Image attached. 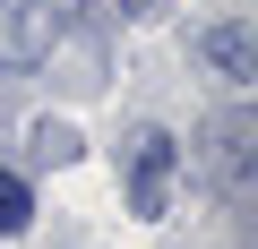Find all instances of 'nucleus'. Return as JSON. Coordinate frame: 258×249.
<instances>
[{"mask_svg":"<svg viewBox=\"0 0 258 249\" xmlns=\"http://www.w3.org/2000/svg\"><path fill=\"white\" fill-rule=\"evenodd\" d=\"M172 0H120V18H164Z\"/></svg>","mask_w":258,"mask_h":249,"instance_id":"5","label":"nucleus"},{"mask_svg":"<svg viewBox=\"0 0 258 249\" xmlns=\"http://www.w3.org/2000/svg\"><path fill=\"white\" fill-rule=\"evenodd\" d=\"M26 215H35L26 181H18V172H0V240H9V232H26Z\"/></svg>","mask_w":258,"mask_h":249,"instance_id":"3","label":"nucleus"},{"mask_svg":"<svg viewBox=\"0 0 258 249\" xmlns=\"http://www.w3.org/2000/svg\"><path fill=\"white\" fill-rule=\"evenodd\" d=\"M35 155L43 163H69L78 155V129H69V120H43V129H35Z\"/></svg>","mask_w":258,"mask_h":249,"instance_id":"4","label":"nucleus"},{"mask_svg":"<svg viewBox=\"0 0 258 249\" xmlns=\"http://www.w3.org/2000/svg\"><path fill=\"white\" fill-rule=\"evenodd\" d=\"M172 172H181V146L164 129H138V138H129V206H138V215H164L172 206Z\"/></svg>","mask_w":258,"mask_h":249,"instance_id":"1","label":"nucleus"},{"mask_svg":"<svg viewBox=\"0 0 258 249\" xmlns=\"http://www.w3.org/2000/svg\"><path fill=\"white\" fill-rule=\"evenodd\" d=\"M198 52H207V60H215V77H232V86H249V77H258V43H249V26H241V18L207 26V35H198Z\"/></svg>","mask_w":258,"mask_h":249,"instance_id":"2","label":"nucleus"}]
</instances>
